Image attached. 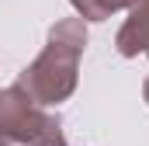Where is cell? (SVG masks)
<instances>
[{
	"label": "cell",
	"mask_w": 149,
	"mask_h": 146,
	"mask_svg": "<svg viewBox=\"0 0 149 146\" xmlns=\"http://www.w3.org/2000/svg\"><path fill=\"white\" fill-rule=\"evenodd\" d=\"M135 4H142V0H128V7H135Z\"/></svg>",
	"instance_id": "cell-6"
},
{
	"label": "cell",
	"mask_w": 149,
	"mask_h": 146,
	"mask_svg": "<svg viewBox=\"0 0 149 146\" xmlns=\"http://www.w3.org/2000/svg\"><path fill=\"white\" fill-rule=\"evenodd\" d=\"M0 146H66L56 115L31 105V98L10 84L0 91Z\"/></svg>",
	"instance_id": "cell-2"
},
{
	"label": "cell",
	"mask_w": 149,
	"mask_h": 146,
	"mask_svg": "<svg viewBox=\"0 0 149 146\" xmlns=\"http://www.w3.org/2000/svg\"><path fill=\"white\" fill-rule=\"evenodd\" d=\"M70 4L76 7V14H80L83 25L87 21H108L111 14L128 7V0H70Z\"/></svg>",
	"instance_id": "cell-4"
},
{
	"label": "cell",
	"mask_w": 149,
	"mask_h": 146,
	"mask_svg": "<svg viewBox=\"0 0 149 146\" xmlns=\"http://www.w3.org/2000/svg\"><path fill=\"white\" fill-rule=\"evenodd\" d=\"M87 49V25L80 18H63L49 28V45L38 52L31 66H24L14 80L31 105H59L76 91V73H80V56Z\"/></svg>",
	"instance_id": "cell-1"
},
{
	"label": "cell",
	"mask_w": 149,
	"mask_h": 146,
	"mask_svg": "<svg viewBox=\"0 0 149 146\" xmlns=\"http://www.w3.org/2000/svg\"><path fill=\"white\" fill-rule=\"evenodd\" d=\"M142 94H146V101H149V77H146V87H142Z\"/></svg>",
	"instance_id": "cell-5"
},
{
	"label": "cell",
	"mask_w": 149,
	"mask_h": 146,
	"mask_svg": "<svg viewBox=\"0 0 149 146\" xmlns=\"http://www.w3.org/2000/svg\"><path fill=\"white\" fill-rule=\"evenodd\" d=\"M114 45L121 56H149V0L128 7V21L118 28Z\"/></svg>",
	"instance_id": "cell-3"
}]
</instances>
